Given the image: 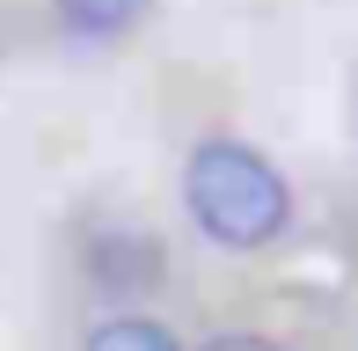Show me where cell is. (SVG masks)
I'll return each instance as SVG.
<instances>
[{
	"mask_svg": "<svg viewBox=\"0 0 358 351\" xmlns=\"http://www.w3.org/2000/svg\"><path fill=\"white\" fill-rule=\"evenodd\" d=\"M205 351H285V344H271V337H213Z\"/></svg>",
	"mask_w": 358,
	"mask_h": 351,
	"instance_id": "4",
	"label": "cell"
},
{
	"mask_svg": "<svg viewBox=\"0 0 358 351\" xmlns=\"http://www.w3.org/2000/svg\"><path fill=\"white\" fill-rule=\"evenodd\" d=\"M183 205L198 220L205 242L220 249H264L285 234L292 220V190L271 169V154L241 147V139H205L183 169Z\"/></svg>",
	"mask_w": 358,
	"mask_h": 351,
	"instance_id": "1",
	"label": "cell"
},
{
	"mask_svg": "<svg viewBox=\"0 0 358 351\" xmlns=\"http://www.w3.org/2000/svg\"><path fill=\"white\" fill-rule=\"evenodd\" d=\"M80 351H183V344L161 322H146V315H117V322H95Z\"/></svg>",
	"mask_w": 358,
	"mask_h": 351,
	"instance_id": "3",
	"label": "cell"
},
{
	"mask_svg": "<svg viewBox=\"0 0 358 351\" xmlns=\"http://www.w3.org/2000/svg\"><path fill=\"white\" fill-rule=\"evenodd\" d=\"M146 15V0H59V22L73 37H124Z\"/></svg>",
	"mask_w": 358,
	"mask_h": 351,
	"instance_id": "2",
	"label": "cell"
}]
</instances>
